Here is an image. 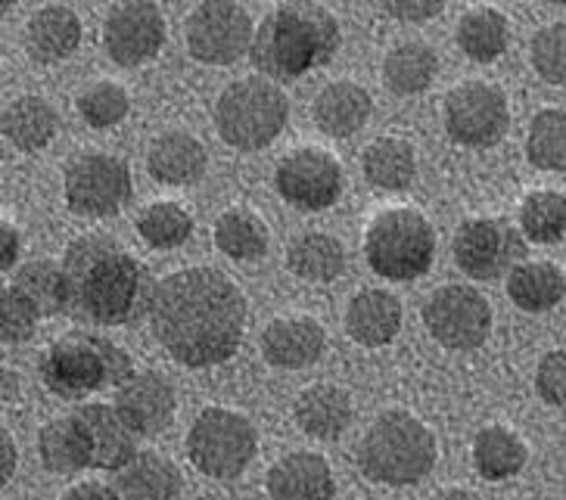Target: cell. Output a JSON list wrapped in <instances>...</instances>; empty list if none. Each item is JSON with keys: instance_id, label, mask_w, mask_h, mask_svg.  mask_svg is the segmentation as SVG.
<instances>
[{"instance_id": "cell-1", "label": "cell", "mask_w": 566, "mask_h": 500, "mask_svg": "<svg viewBox=\"0 0 566 500\" xmlns=\"http://www.w3.org/2000/svg\"><path fill=\"white\" fill-rule=\"evenodd\" d=\"M247 296L216 267H184L156 284L150 327L156 342L181 368L231 361L247 330Z\"/></svg>"}, {"instance_id": "cell-2", "label": "cell", "mask_w": 566, "mask_h": 500, "mask_svg": "<svg viewBox=\"0 0 566 500\" xmlns=\"http://www.w3.org/2000/svg\"><path fill=\"white\" fill-rule=\"evenodd\" d=\"M66 315L87 327H132L150 317L153 280L144 265L116 236L87 234L63 252Z\"/></svg>"}, {"instance_id": "cell-3", "label": "cell", "mask_w": 566, "mask_h": 500, "mask_svg": "<svg viewBox=\"0 0 566 500\" xmlns=\"http://www.w3.org/2000/svg\"><path fill=\"white\" fill-rule=\"evenodd\" d=\"M339 22L321 3H281L255 29L250 60L262 78L296 82L312 68L327 66L339 51Z\"/></svg>"}, {"instance_id": "cell-4", "label": "cell", "mask_w": 566, "mask_h": 500, "mask_svg": "<svg viewBox=\"0 0 566 500\" xmlns=\"http://www.w3.org/2000/svg\"><path fill=\"white\" fill-rule=\"evenodd\" d=\"M38 373L56 398L84 401L103 389L125 385L137 370L132 354L113 339L87 330H72L44 349L38 361Z\"/></svg>"}, {"instance_id": "cell-5", "label": "cell", "mask_w": 566, "mask_h": 500, "mask_svg": "<svg viewBox=\"0 0 566 500\" xmlns=\"http://www.w3.org/2000/svg\"><path fill=\"white\" fill-rule=\"evenodd\" d=\"M439 445L423 419L408 411H386L370 423L358 445V467L370 482L405 485L423 482L436 467Z\"/></svg>"}, {"instance_id": "cell-6", "label": "cell", "mask_w": 566, "mask_h": 500, "mask_svg": "<svg viewBox=\"0 0 566 500\" xmlns=\"http://www.w3.org/2000/svg\"><path fill=\"white\" fill-rule=\"evenodd\" d=\"M290 118L286 94L262 75L228 84L216 103V128L221 140L240 152L265 150Z\"/></svg>"}, {"instance_id": "cell-7", "label": "cell", "mask_w": 566, "mask_h": 500, "mask_svg": "<svg viewBox=\"0 0 566 500\" xmlns=\"http://www.w3.org/2000/svg\"><path fill=\"white\" fill-rule=\"evenodd\" d=\"M365 258L374 274L392 284L423 277L436 258V231L417 209H386L370 221L365 234Z\"/></svg>"}, {"instance_id": "cell-8", "label": "cell", "mask_w": 566, "mask_h": 500, "mask_svg": "<svg viewBox=\"0 0 566 500\" xmlns=\"http://www.w3.org/2000/svg\"><path fill=\"white\" fill-rule=\"evenodd\" d=\"M259 433L247 414L228 407H206L187 433V457L202 476L228 482L250 467Z\"/></svg>"}, {"instance_id": "cell-9", "label": "cell", "mask_w": 566, "mask_h": 500, "mask_svg": "<svg viewBox=\"0 0 566 500\" xmlns=\"http://www.w3.org/2000/svg\"><path fill=\"white\" fill-rule=\"evenodd\" d=\"M451 255L461 274L492 284L523 265L526 236L507 217H467L454 234Z\"/></svg>"}, {"instance_id": "cell-10", "label": "cell", "mask_w": 566, "mask_h": 500, "mask_svg": "<svg viewBox=\"0 0 566 500\" xmlns=\"http://www.w3.org/2000/svg\"><path fill=\"white\" fill-rule=\"evenodd\" d=\"M63 193L75 215L113 217L134 196L132 168L109 152H78L63 171Z\"/></svg>"}, {"instance_id": "cell-11", "label": "cell", "mask_w": 566, "mask_h": 500, "mask_svg": "<svg viewBox=\"0 0 566 500\" xmlns=\"http://www.w3.org/2000/svg\"><path fill=\"white\" fill-rule=\"evenodd\" d=\"M187 51L206 66H231L243 53L252 51L255 25L252 17L231 0H206L197 3L184 22Z\"/></svg>"}, {"instance_id": "cell-12", "label": "cell", "mask_w": 566, "mask_h": 500, "mask_svg": "<svg viewBox=\"0 0 566 500\" xmlns=\"http://www.w3.org/2000/svg\"><path fill=\"white\" fill-rule=\"evenodd\" d=\"M427 333L451 351H473L492 333V305L473 286H439L423 305Z\"/></svg>"}, {"instance_id": "cell-13", "label": "cell", "mask_w": 566, "mask_h": 500, "mask_svg": "<svg viewBox=\"0 0 566 500\" xmlns=\"http://www.w3.org/2000/svg\"><path fill=\"white\" fill-rule=\"evenodd\" d=\"M446 128L461 147H495L511 128L504 91L489 82H464L446 97Z\"/></svg>"}, {"instance_id": "cell-14", "label": "cell", "mask_w": 566, "mask_h": 500, "mask_svg": "<svg viewBox=\"0 0 566 500\" xmlns=\"http://www.w3.org/2000/svg\"><path fill=\"white\" fill-rule=\"evenodd\" d=\"M274 187L300 212H324L343 193V168L321 147H300L283 156L274 171Z\"/></svg>"}, {"instance_id": "cell-15", "label": "cell", "mask_w": 566, "mask_h": 500, "mask_svg": "<svg viewBox=\"0 0 566 500\" xmlns=\"http://www.w3.org/2000/svg\"><path fill=\"white\" fill-rule=\"evenodd\" d=\"M166 44V19L156 3H118L103 22V47L118 66L132 68L150 63Z\"/></svg>"}, {"instance_id": "cell-16", "label": "cell", "mask_w": 566, "mask_h": 500, "mask_svg": "<svg viewBox=\"0 0 566 500\" xmlns=\"http://www.w3.org/2000/svg\"><path fill=\"white\" fill-rule=\"evenodd\" d=\"M113 407L118 411V417L132 426L134 435H159L168 429L178 401L166 376L144 370V373H134L125 385H118Z\"/></svg>"}, {"instance_id": "cell-17", "label": "cell", "mask_w": 566, "mask_h": 500, "mask_svg": "<svg viewBox=\"0 0 566 500\" xmlns=\"http://www.w3.org/2000/svg\"><path fill=\"white\" fill-rule=\"evenodd\" d=\"M271 500H334L336 479L331 464L315 450H293L268 469Z\"/></svg>"}, {"instance_id": "cell-18", "label": "cell", "mask_w": 566, "mask_h": 500, "mask_svg": "<svg viewBox=\"0 0 566 500\" xmlns=\"http://www.w3.org/2000/svg\"><path fill=\"white\" fill-rule=\"evenodd\" d=\"M75 414L82 419L87 445H91V469L118 472L137 457V435L125 419L118 417L116 407L82 404Z\"/></svg>"}, {"instance_id": "cell-19", "label": "cell", "mask_w": 566, "mask_h": 500, "mask_svg": "<svg viewBox=\"0 0 566 500\" xmlns=\"http://www.w3.org/2000/svg\"><path fill=\"white\" fill-rule=\"evenodd\" d=\"M327 345L324 327L312 317H277L262 330V358L271 368H312Z\"/></svg>"}, {"instance_id": "cell-20", "label": "cell", "mask_w": 566, "mask_h": 500, "mask_svg": "<svg viewBox=\"0 0 566 500\" xmlns=\"http://www.w3.org/2000/svg\"><path fill=\"white\" fill-rule=\"evenodd\" d=\"M206 166H209L206 147L187 131L159 134L147 152V168H150L153 181L168 187L197 184L206 178Z\"/></svg>"}, {"instance_id": "cell-21", "label": "cell", "mask_w": 566, "mask_h": 500, "mask_svg": "<svg viewBox=\"0 0 566 500\" xmlns=\"http://www.w3.org/2000/svg\"><path fill=\"white\" fill-rule=\"evenodd\" d=\"M181 485V469L159 450H137L132 464L113 476L118 500H178Z\"/></svg>"}, {"instance_id": "cell-22", "label": "cell", "mask_w": 566, "mask_h": 500, "mask_svg": "<svg viewBox=\"0 0 566 500\" xmlns=\"http://www.w3.org/2000/svg\"><path fill=\"white\" fill-rule=\"evenodd\" d=\"M401 330V301L386 289H361L346 308V333L367 349L392 342Z\"/></svg>"}, {"instance_id": "cell-23", "label": "cell", "mask_w": 566, "mask_h": 500, "mask_svg": "<svg viewBox=\"0 0 566 500\" xmlns=\"http://www.w3.org/2000/svg\"><path fill=\"white\" fill-rule=\"evenodd\" d=\"M82 44V19L63 3L41 7L25 25V47L34 63H63Z\"/></svg>"}, {"instance_id": "cell-24", "label": "cell", "mask_w": 566, "mask_h": 500, "mask_svg": "<svg viewBox=\"0 0 566 500\" xmlns=\"http://www.w3.org/2000/svg\"><path fill=\"white\" fill-rule=\"evenodd\" d=\"M293 414L302 433L321 442H334L352 426V398L339 385L315 383L302 389Z\"/></svg>"}, {"instance_id": "cell-25", "label": "cell", "mask_w": 566, "mask_h": 500, "mask_svg": "<svg viewBox=\"0 0 566 500\" xmlns=\"http://www.w3.org/2000/svg\"><path fill=\"white\" fill-rule=\"evenodd\" d=\"M370 109H374L370 94L355 82H331L327 87H321L312 106L317 128L331 137H352L355 131H361L370 118Z\"/></svg>"}, {"instance_id": "cell-26", "label": "cell", "mask_w": 566, "mask_h": 500, "mask_svg": "<svg viewBox=\"0 0 566 500\" xmlns=\"http://www.w3.org/2000/svg\"><path fill=\"white\" fill-rule=\"evenodd\" d=\"M0 128H3L7 143H13V150L38 152L44 150L56 137L60 116H56V109L44 97L25 94V97H17V100L3 106Z\"/></svg>"}, {"instance_id": "cell-27", "label": "cell", "mask_w": 566, "mask_h": 500, "mask_svg": "<svg viewBox=\"0 0 566 500\" xmlns=\"http://www.w3.org/2000/svg\"><path fill=\"white\" fill-rule=\"evenodd\" d=\"M38 454L41 464L53 476H75L91 469V445L78 414L72 411L66 417L51 419L38 435Z\"/></svg>"}, {"instance_id": "cell-28", "label": "cell", "mask_w": 566, "mask_h": 500, "mask_svg": "<svg viewBox=\"0 0 566 500\" xmlns=\"http://www.w3.org/2000/svg\"><path fill=\"white\" fill-rule=\"evenodd\" d=\"M507 296L526 315H545L566 296V274L551 262H523L507 277Z\"/></svg>"}, {"instance_id": "cell-29", "label": "cell", "mask_w": 566, "mask_h": 500, "mask_svg": "<svg viewBox=\"0 0 566 500\" xmlns=\"http://www.w3.org/2000/svg\"><path fill=\"white\" fill-rule=\"evenodd\" d=\"M530 460L526 442L507 426H485L473 438V467L485 482H504L523 472Z\"/></svg>"}, {"instance_id": "cell-30", "label": "cell", "mask_w": 566, "mask_h": 500, "mask_svg": "<svg viewBox=\"0 0 566 500\" xmlns=\"http://www.w3.org/2000/svg\"><path fill=\"white\" fill-rule=\"evenodd\" d=\"M361 171L370 187L399 193L415 184L417 152L401 137H377L361 156Z\"/></svg>"}, {"instance_id": "cell-31", "label": "cell", "mask_w": 566, "mask_h": 500, "mask_svg": "<svg viewBox=\"0 0 566 500\" xmlns=\"http://www.w3.org/2000/svg\"><path fill=\"white\" fill-rule=\"evenodd\" d=\"M458 47L473 63H495L511 44V22L495 7H473L458 22Z\"/></svg>"}, {"instance_id": "cell-32", "label": "cell", "mask_w": 566, "mask_h": 500, "mask_svg": "<svg viewBox=\"0 0 566 500\" xmlns=\"http://www.w3.org/2000/svg\"><path fill=\"white\" fill-rule=\"evenodd\" d=\"M286 267L308 284H334L346 270V249L331 234H302L286 249Z\"/></svg>"}, {"instance_id": "cell-33", "label": "cell", "mask_w": 566, "mask_h": 500, "mask_svg": "<svg viewBox=\"0 0 566 500\" xmlns=\"http://www.w3.org/2000/svg\"><path fill=\"white\" fill-rule=\"evenodd\" d=\"M436 72H439V56L427 41H405V44L386 53L384 60L386 87L401 94V97L427 91L433 84Z\"/></svg>"}, {"instance_id": "cell-34", "label": "cell", "mask_w": 566, "mask_h": 500, "mask_svg": "<svg viewBox=\"0 0 566 500\" xmlns=\"http://www.w3.org/2000/svg\"><path fill=\"white\" fill-rule=\"evenodd\" d=\"M10 284L32 301L41 317L66 315V277H63V267L51 262V258L25 262L13 274Z\"/></svg>"}, {"instance_id": "cell-35", "label": "cell", "mask_w": 566, "mask_h": 500, "mask_svg": "<svg viewBox=\"0 0 566 500\" xmlns=\"http://www.w3.org/2000/svg\"><path fill=\"white\" fill-rule=\"evenodd\" d=\"M520 231L530 243L551 246L566 236V196L557 190H533L520 205Z\"/></svg>"}, {"instance_id": "cell-36", "label": "cell", "mask_w": 566, "mask_h": 500, "mask_svg": "<svg viewBox=\"0 0 566 500\" xmlns=\"http://www.w3.org/2000/svg\"><path fill=\"white\" fill-rule=\"evenodd\" d=\"M216 246L233 262H255L268 252V227L243 209H228L216 221Z\"/></svg>"}, {"instance_id": "cell-37", "label": "cell", "mask_w": 566, "mask_h": 500, "mask_svg": "<svg viewBox=\"0 0 566 500\" xmlns=\"http://www.w3.org/2000/svg\"><path fill=\"white\" fill-rule=\"evenodd\" d=\"M137 234L144 236L153 249H178L193 236V215L181 202L156 200L137 215Z\"/></svg>"}, {"instance_id": "cell-38", "label": "cell", "mask_w": 566, "mask_h": 500, "mask_svg": "<svg viewBox=\"0 0 566 500\" xmlns=\"http://www.w3.org/2000/svg\"><path fill=\"white\" fill-rule=\"evenodd\" d=\"M526 159L542 171H566V109H542L530 121Z\"/></svg>"}, {"instance_id": "cell-39", "label": "cell", "mask_w": 566, "mask_h": 500, "mask_svg": "<svg viewBox=\"0 0 566 500\" xmlns=\"http://www.w3.org/2000/svg\"><path fill=\"white\" fill-rule=\"evenodd\" d=\"M128 109H132L128 91L116 82L91 84L78 97V116L87 121V128H97V131L118 125L128 116Z\"/></svg>"}, {"instance_id": "cell-40", "label": "cell", "mask_w": 566, "mask_h": 500, "mask_svg": "<svg viewBox=\"0 0 566 500\" xmlns=\"http://www.w3.org/2000/svg\"><path fill=\"white\" fill-rule=\"evenodd\" d=\"M530 60L545 82L566 87V22H551L535 32Z\"/></svg>"}, {"instance_id": "cell-41", "label": "cell", "mask_w": 566, "mask_h": 500, "mask_svg": "<svg viewBox=\"0 0 566 500\" xmlns=\"http://www.w3.org/2000/svg\"><path fill=\"white\" fill-rule=\"evenodd\" d=\"M38 320H41V315L32 301L25 299L13 284L3 286V292H0V339H3V345H17V342L32 339Z\"/></svg>"}, {"instance_id": "cell-42", "label": "cell", "mask_w": 566, "mask_h": 500, "mask_svg": "<svg viewBox=\"0 0 566 500\" xmlns=\"http://www.w3.org/2000/svg\"><path fill=\"white\" fill-rule=\"evenodd\" d=\"M535 392L551 407H566V351H548L535 368Z\"/></svg>"}, {"instance_id": "cell-43", "label": "cell", "mask_w": 566, "mask_h": 500, "mask_svg": "<svg viewBox=\"0 0 566 500\" xmlns=\"http://www.w3.org/2000/svg\"><path fill=\"white\" fill-rule=\"evenodd\" d=\"M384 10L401 22H427V19L439 17L446 10V3L442 0H392Z\"/></svg>"}, {"instance_id": "cell-44", "label": "cell", "mask_w": 566, "mask_h": 500, "mask_svg": "<svg viewBox=\"0 0 566 500\" xmlns=\"http://www.w3.org/2000/svg\"><path fill=\"white\" fill-rule=\"evenodd\" d=\"M63 500H118L116 488L113 485H103V482H78L69 488Z\"/></svg>"}, {"instance_id": "cell-45", "label": "cell", "mask_w": 566, "mask_h": 500, "mask_svg": "<svg viewBox=\"0 0 566 500\" xmlns=\"http://www.w3.org/2000/svg\"><path fill=\"white\" fill-rule=\"evenodd\" d=\"M17 258H19L17 227H13L10 221H3V224H0V267H3V274H10V270H13Z\"/></svg>"}, {"instance_id": "cell-46", "label": "cell", "mask_w": 566, "mask_h": 500, "mask_svg": "<svg viewBox=\"0 0 566 500\" xmlns=\"http://www.w3.org/2000/svg\"><path fill=\"white\" fill-rule=\"evenodd\" d=\"M0 445H3V482H10L13 469H17V445H13V438H10L7 429L0 433Z\"/></svg>"}, {"instance_id": "cell-47", "label": "cell", "mask_w": 566, "mask_h": 500, "mask_svg": "<svg viewBox=\"0 0 566 500\" xmlns=\"http://www.w3.org/2000/svg\"><path fill=\"white\" fill-rule=\"evenodd\" d=\"M430 500H483L476 491H467V488H446V491H439Z\"/></svg>"}, {"instance_id": "cell-48", "label": "cell", "mask_w": 566, "mask_h": 500, "mask_svg": "<svg viewBox=\"0 0 566 500\" xmlns=\"http://www.w3.org/2000/svg\"><path fill=\"white\" fill-rule=\"evenodd\" d=\"M17 392V373H10V370H3V398L10 401V395Z\"/></svg>"}, {"instance_id": "cell-49", "label": "cell", "mask_w": 566, "mask_h": 500, "mask_svg": "<svg viewBox=\"0 0 566 500\" xmlns=\"http://www.w3.org/2000/svg\"><path fill=\"white\" fill-rule=\"evenodd\" d=\"M197 500H228V498H221V494H202V498Z\"/></svg>"}]
</instances>
